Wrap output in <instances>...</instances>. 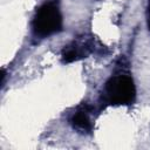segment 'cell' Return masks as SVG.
<instances>
[{
    "mask_svg": "<svg viewBox=\"0 0 150 150\" xmlns=\"http://www.w3.org/2000/svg\"><path fill=\"white\" fill-rule=\"evenodd\" d=\"M33 33L39 38L50 36L62 29V14L57 1L49 0L41 5L33 20Z\"/></svg>",
    "mask_w": 150,
    "mask_h": 150,
    "instance_id": "cell-1",
    "label": "cell"
},
{
    "mask_svg": "<svg viewBox=\"0 0 150 150\" xmlns=\"http://www.w3.org/2000/svg\"><path fill=\"white\" fill-rule=\"evenodd\" d=\"M136 88L130 76L125 74H118L111 76L103 90V100L108 104L127 105L135 101Z\"/></svg>",
    "mask_w": 150,
    "mask_h": 150,
    "instance_id": "cell-2",
    "label": "cell"
},
{
    "mask_svg": "<svg viewBox=\"0 0 150 150\" xmlns=\"http://www.w3.org/2000/svg\"><path fill=\"white\" fill-rule=\"evenodd\" d=\"M70 124L74 129L81 131V132H89L93 129V123L90 121L88 110L86 108L79 109L76 112L73 114L70 118Z\"/></svg>",
    "mask_w": 150,
    "mask_h": 150,
    "instance_id": "cell-3",
    "label": "cell"
},
{
    "mask_svg": "<svg viewBox=\"0 0 150 150\" xmlns=\"http://www.w3.org/2000/svg\"><path fill=\"white\" fill-rule=\"evenodd\" d=\"M83 55H86V53H83L81 48H79L77 46H69L62 52V61L64 63H70L73 61L79 60Z\"/></svg>",
    "mask_w": 150,
    "mask_h": 150,
    "instance_id": "cell-4",
    "label": "cell"
},
{
    "mask_svg": "<svg viewBox=\"0 0 150 150\" xmlns=\"http://www.w3.org/2000/svg\"><path fill=\"white\" fill-rule=\"evenodd\" d=\"M146 21H148V28L150 30V0H148V7H146Z\"/></svg>",
    "mask_w": 150,
    "mask_h": 150,
    "instance_id": "cell-5",
    "label": "cell"
}]
</instances>
